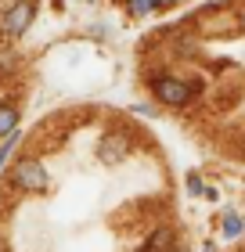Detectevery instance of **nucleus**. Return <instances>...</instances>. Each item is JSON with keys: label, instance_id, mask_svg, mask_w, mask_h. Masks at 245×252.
<instances>
[{"label": "nucleus", "instance_id": "6", "mask_svg": "<svg viewBox=\"0 0 245 252\" xmlns=\"http://www.w3.org/2000/svg\"><path fill=\"white\" fill-rule=\"evenodd\" d=\"M15 126H18V108L11 105V101H4V105H0V137H11Z\"/></svg>", "mask_w": 245, "mask_h": 252}, {"label": "nucleus", "instance_id": "5", "mask_svg": "<svg viewBox=\"0 0 245 252\" xmlns=\"http://www.w3.org/2000/svg\"><path fill=\"white\" fill-rule=\"evenodd\" d=\"M141 252H173V231H170V227L155 231V234H151L148 242L141 245Z\"/></svg>", "mask_w": 245, "mask_h": 252}, {"label": "nucleus", "instance_id": "8", "mask_svg": "<svg viewBox=\"0 0 245 252\" xmlns=\"http://www.w3.org/2000/svg\"><path fill=\"white\" fill-rule=\"evenodd\" d=\"M15 141H18V137L11 133L7 141H4V148H0V169H4V162H7V155H11V148H15Z\"/></svg>", "mask_w": 245, "mask_h": 252}, {"label": "nucleus", "instance_id": "7", "mask_svg": "<svg viewBox=\"0 0 245 252\" xmlns=\"http://www.w3.org/2000/svg\"><path fill=\"white\" fill-rule=\"evenodd\" d=\"M224 234L227 238H238L242 234V220H238V216H224Z\"/></svg>", "mask_w": 245, "mask_h": 252}, {"label": "nucleus", "instance_id": "3", "mask_svg": "<svg viewBox=\"0 0 245 252\" xmlns=\"http://www.w3.org/2000/svg\"><path fill=\"white\" fill-rule=\"evenodd\" d=\"M33 15H36L33 0H18V4L4 15V32H7V36H22V32L33 26Z\"/></svg>", "mask_w": 245, "mask_h": 252}, {"label": "nucleus", "instance_id": "1", "mask_svg": "<svg viewBox=\"0 0 245 252\" xmlns=\"http://www.w3.org/2000/svg\"><path fill=\"white\" fill-rule=\"evenodd\" d=\"M151 90H155V97L162 101V105H188V101L198 94L195 83H184V79H173V76H162L151 83Z\"/></svg>", "mask_w": 245, "mask_h": 252}, {"label": "nucleus", "instance_id": "4", "mask_svg": "<svg viewBox=\"0 0 245 252\" xmlns=\"http://www.w3.org/2000/svg\"><path fill=\"white\" fill-rule=\"evenodd\" d=\"M126 152H130V141H126L123 133H105L101 137V148H98L101 158H108V162H112V158H123Z\"/></svg>", "mask_w": 245, "mask_h": 252}, {"label": "nucleus", "instance_id": "9", "mask_svg": "<svg viewBox=\"0 0 245 252\" xmlns=\"http://www.w3.org/2000/svg\"><path fill=\"white\" fill-rule=\"evenodd\" d=\"M130 7L137 11V15H144L148 7H159V4H155V0H130Z\"/></svg>", "mask_w": 245, "mask_h": 252}, {"label": "nucleus", "instance_id": "2", "mask_svg": "<svg viewBox=\"0 0 245 252\" xmlns=\"http://www.w3.org/2000/svg\"><path fill=\"white\" fill-rule=\"evenodd\" d=\"M11 184L29 188V191H43V188L51 184V180H47V169H43L36 158H22V162L11 169Z\"/></svg>", "mask_w": 245, "mask_h": 252}]
</instances>
